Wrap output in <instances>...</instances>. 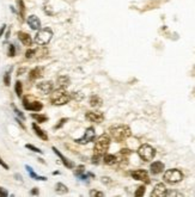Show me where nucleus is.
<instances>
[{
    "label": "nucleus",
    "mask_w": 195,
    "mask_h": 197,
    "mask_svg": "<svg viewBox=\"0 0 195 197\" xmlns=\"http://www.w3.org/2000/svg\"><path fill=\"white\" fill-rule=\"evenodd\" d=\"M109 133L111 135V138L117 142H122V141L127 140L132 135L131 128L128 126H125V124H117V126L110 127Z\"/></svg>",
    "instance_id": "1"
},
{
    "label": "nucleus",
    "mask_w": 195,
    "mask_h": 197,
    "mask_svg": "<svg viewBox=\"0 0 195 197\" xmlns=\"http://www.w3.org/2000/svg\"><path fill=\"white\" fill-rule=\"evenodd\" d=\"M110 146V138L107 134H103L97 139L95 148H93V155H97V157H102L107 153L108 148Z\"/></svg>",
    "instance_id": "2"
},
{
    "label": "nucleus",
    "mask_w": 195,
    "mask_h": 197,
    "mask_svg": "<svg viewBox=\"0 0 195 197\" xmlns=\"http://www.w3.org/2000/svg\"><path fill=\"white\" fill-rule=\"evenodd\" d=\"M72 99V94L66 90H55L50 96V103L53 105H65Z\"/></svg>",
    "instance_id": "3"
},
{
    "label": "nucleus",
    "mask_w": 195,
    "mask_h": 197,
    "mask_svg": "<svg viewBox=\"0 0 195 197\" xmlns=\"http://www.w3.org/2000/svg\"><path fill=\"white\" fill-rule=\"evenodd\" d=\"M53 37V31L50 28H44V29H40L38 32L35 36V42L38 45H46L50 42V39Z\"/></svg>",
    "instance_id": "4"
},
{
    "label": "nucleus",
    "mask_w": 195,
    "mask_h": 197,
    "mask_svg": "<svg viewBox=\"0 0 195 197\" xmlns=\"http://www.w3.org/2000/svg\"><path fill=\"white\" fill-rule=\"evenodd\" d=\"M163 178L169 184H177V183H180L183 179V173L177 168H171V170H168L164 173Z\"/></svg>",
    "instance_id": "5"
},
{
    "label": "nucleus",
    "mask_w": 195,
    "mask_h": 197,
    "mask_svg": "<svg viewBox=\"0 0 195 197\" xmlns=\"http://www.w3.org/2000/svg\"><path fill=\"white\" fill-rule=\"evenodd\" d=\"M138 154L144 161H151L154 158V155H156V149H154L152 146L145 144V145H141L139 147Z\"/></svg>",
    "instance_id": "6"
},
{
    "label": "nucleus",
    "mask_w": 195,
    "mask_h": 197,
    "mask_svg": "<svg viewBox=\"0 0 195 197\" xmlns=\"http://www.w3.org/2000/svg\"><path fill=\"white\" fill-rule=\"evenodd\" d=\"M96 138V132H95V128L93 127H89L85 130L84 135L82 138H79V139H76L74 142L78 145H86V144H89V142H92L93 140H95Z\"/></svg>",
    "instance_id": "7"
},
{
    "label": "nucleus",
    "mask_w": 195,
    "mask_h": 197,
    "mask_svg": "<svg viewBox=\"0 0 195 197\" xmlns=\"http://www.w3.org/2000/svg\"><path fill=\"white\" fill-rule=\"evenodd\" d=\"M131 176L135 180L145 182L146 184H149L150 183V177H149V173H147L146 170H135V171H132Z\"/></svg>",
    "instance_id": "8"
},
{
    "label": "nucleus",
    "mask_w": 195,
    "mask_h": 197,
    "mask_svg": "<svg viewBox=\"0 0 195 197\" xmlns=\"http://www.w3.org/2000/svg\"><path fill=\"white\" fill-rule=\"evenodd\" d=\"M36 87H37V90L43 94H49L54 91V84H53L52 81H42V83H38Z\"/></svg>",
    "instance_id": "9"
},
{
    "label": "nucleus",
    "mask_w": 195,
    "mask_h": 197,
    "mask_svg": "<svg viewBox=\"0 0 195 197\" xmlns=\"http://www.w3.org/2000/svg\"><path fill=\"white\" fill-rule=\"evenodd\" d=\"M85 118L90 122H95V123H101L104 120V115L99 111H87L85 114Z\"/></svg>",
    "instance_id": "10"
},
{
    "label": "nucleus",
    "mask_w": 195,
    "mask_h": 197,
    "mask_svg": "<svg viewBox=\"0 0 195 197\" xmlns=\"http://www.w3.org/2000/svg\"><path fill=\"white\" fill-rule=\"evenodd\" d=\"M23 106L26 109V110H30V111H41L42 109H43V105L42 103H40V102L35 100V102H31V103H29L28 100H26V98H24L23 100Z\"/></svg>",
    "instance_id": "11"
},
{
    "label": "nucleus",
    "mask_w": 195,
    "mask_h": 197,
    "mask_svg": "<svg viewBox=\"0 0 195 197\" xmlns=\"http://www.w3.org/2000/svg\"><path fill=\"white\" fill-rule=\"evenodd\" d=\"M166 194H168L166 186L163 184V183H159V184H157L154 186L153 191L151 192V196L152 197H165Z\"/></svg>",
    "instance_id": "12"
},
{
    "label": "nucleus",
    "mask_w": 195,
    "mask_h": 197,
    "mask_svg": "<svg viewBox=\"0 0 195 197\" xmlns=\"http://www.w3.org/2000/svg\"><path fill=\"white\" fill-rule=\"evenodd\" d=\"M71 84V79L67 75H60L56 80V90H66Z\"/></svg>",
    "instance_id": "13"
},
{
    "label": "nucleus",
    "mask_w": 195,
    "mask_h": 197,
    "mask_svg": "<svg viewBox=\"0 0 195 197\" xmlns=\"http://www.w3.org/2000/svg\"><path fill=\"white\" fill-rule=\"evenodd\" d=\"M26 22H28V25L32 30H40L41 29V20H40L38 17L35 16V15L29 16L28 19H26Z\"/></svg>",
    "instance_id": "14"
},
{
    "label": "nucleus",
    "mask_w": 195,
    "mask_h": 197,
    "mask_svg": "<svg viewBox=\"0 0 195 197\" xmlns=\"http://www.w3.org/2000/svg\"><path fill=\"white\" fill-rule=\"evenodd\" d=\"M17 35H18L19 41H21V42H22L24 45H26V47L32 45V38H31V36L29 35V33H26V32H24V31H19Z\"/></svg>",
    "instance_id": "15"
},
{
    "label": "nucleus",
    "mask_w": 195,
    "mask_h": 197,
    "mask_svg": "<svg viewBox=\"0 0 195 197\" xmlns=\"http://www.w3.org/2000/svg\"><path fill=\"white\" fill-rule=\"evenodd\" d=\"M53 149V152H54L56 155H58V157L60 158V159H61V161H62V164L67 167V168H73V166H74V164H73V162L71 161V160H68V159H67L66 157H65V155H62L61 153H60V151H59V149L58 148H55V147H53L52 148Z\"/></svg>",
    "instance_id": "16"
},
{
    "label": "nucleus",
    "mask_w": 195,
    "mask_h": 197,
    "mask_svg": "<svg viewBox=\"0 0 195 197\" xmlns=\"http://www.w3.org/2000/svg\"><path fill=\"white\" fill-rule=\"evenodd\" d=\"M150 170H151V173L152 174H159V173L163 172L164 164H163L162 161H154V162H152V164H151Z\"/></svg>",
    "instance_id": "17"
},
{
    "label": "nucleus",
    "mask_w": 195,
    "mask_h": 197,
    "mask_svg": "<svg viewBox=\"0 0 195 197\" xmlns=\"http://www.w3.org/2000/svg\"><path fill=\"white\" fill-rule=\"evenodd\" d=\"M32 129H34V132H35V134H36L41 140L48 141V135H47V133H46L44 130H42V129L40 128L36 123H32Z\"/></svg>",
    "instance_id": "18"
},
{
    "label": "nucleus",
    "mask_w": 195,
    "mask_h": 197,
    "mask_svg": "<svg viewBox=\"0 0 195 197\" xmlns=\"http://www.w3.org/2000/svg\"><path fill=\"white\" fill-rule=\"evenodd\" d=\"M42 75H43V68L42 67H35L34 69L30 71L29 78H30V80H36L38 78H41Z\"/></svg>",
    "instance_id": "19"
},
{
    "label": "nucleus",
    "mask_w": 195,
    "mask_h": 197,
    "mask_svg": "<svg viewBox=\"0 0 195 197\" xmlns=\"http://www.w3.org/2000/svg\"><path fill=\"white\" fill-rule=\"evenodd\" d=\"M103 161L105 165H114L117 162V158H116V155H114V154H104Z\"/></svg>",
    "instance_id": "20"
},
{
    "label": "nucleus",
    "mask_w": 195,
    "mask_h": 197,
    "mask_svg": "<svg viewBox=\"0 0 195 197\" xmlns=\"http://www.w3.org/2000/svg\"><path fill=\"white\" fill-rule=\"evenodd\" d=\"M90 105L92 106V108H98V106H101L102 105V99H101V97H98V96H96V94H93V96H91L90 97Z\"/></svg>",
    "instance_id": "21"
},
{
    "label": "nucleus",
    "mask_w": 195,
    "mask_h": 197,
    "mask_svg": "<svg viewBox=\"0 0 195 197\" xmlns=\"http://www.w3.org/2000/svg\"><path fill=\"white\" fill-rule=\"evenodd\" d=\"M25 168H26V171L29 172V174H30V177L32 178V179H36V180H47V178L46 177H42V176H38V174H36L35 172H34V170L29 166V165H26L25 166Z\"/></svg>",
    "instance_id": "22"
},
{
    "label": "nucleus",
    "mask_w": 195,
    "mask_h": 197,
    "mask_svg": "<svg viewBox=\"0 0 195 197\" xmlns=\"http://www.w3.org/2000/svg\"><path fill=\"white\" fill-rule=\"evenodd\" d=\"M17 4H18V10H19V16L22 17V19H24L25 16V5L23 0H16Z\"/></svg>",
    "instance_id": "23"
},
{
    "label": "nucleus",
    "mask_w": 195,
    "mask_h": 197,
    "mask_svg": "<svg viewBox=\"0 0 195 197\" xmlns=\"http://www.w3.org/2000/svg\"><path fill=\"white\" fill-rule=\"evenodd\" d=\"M31 117L34 120H36L40 123H44V122L48 121V117L44 116V115H40V114H31Z\"/></svg>",
    "instance_id": "24"
},
{
    "label": "nucleus",
    "mask_w": 195,
    "mask_h": 197,
    "mask_svg": "<svg viewBox=\"0 0 195 197\" xmlns=\"http://www.w3.org/2000/svg\"><path fill=\"white\" fill-rule=\"evenodd\" d=\"M55 190H56V192H60V194H66V192H68V189H67V186L64 185L62 183H58L56 186H55Z\"/></svg>",
    "instance_id": "25"
},
{
    "label": "nucleus",
    "mask_w": 195,
    "mask_h": 197,
    "mask_svg": "<svg viewBox=\"0 0 195 197\" xmlns=\"http://www.w3.org/2000/svg\"><path fill=\"white\" fill-rule=\"evenodd\" d=\"M15 91H16V93H17L18 97H22V94H23V85H22L21 81H17V83H16Z\"/></svg>",
    "instance_id": "26"
},
{
    "label": "nucleus",
    "mask_w": 195,
    "mask_h": 197,
    "mask_svg": "<svg viewBox=\"0 0 195 197\" xmlns=\"http://www.w3.org/2000/svg\"><path fill=\"white\" fill-rule=\"evenodd\" d=\"M144 194H145V186L144 185H141V186H139L138 189H137V191H135V195L137 197H141V196H144Z\"/></svg>",
    "instance_id": "27"
},
{
    "label": "nucleus",
    "mask_w": 195,
    "mask_h": 197,
    "mask_svg": "<svg viewBox=\"0 0 195 197\" xmlns=\"http://www.w3.org/2000/svg\"><path fill=\"white\" fill-rule=\"evenodd\" d=\"M4 84L6 86H9L11 84V77H10V72L7 73H5V75H4Z\"/></svg>",
    "instance_id": "28"
},
{
    "label": "nucleus",
    "mask_w": 195,
    "mask_h": 197,
    "mask_svg": "<svg viewBox=\"0 0 195 197\" xmlns=\"http://www.w3.org/2000/svg\"><path fill=\"white\" fill-rule=\"evenodd\" d=\"M12 108H13V110H15V114L17 115V116H18L19 118H21V120H23V121H24V120H25V116H24V114L19 111L18 109H17V108L15 106V105H12Z\"/></svg>",
    "instance_id": "29"
},
{
    "label": "nucleus",
    "mask_w": 195,
    "mask_h": 197,
    "mask_svg": "<svg viewBox=\"0 0 195 197\" xmlns=\"http://www.w3.org/2000/svg\"><path fill=\"white\" fill-rule=\"evenodd\" d=\"M28 149H30V151H32V152H36V153H41L42 154V151L40 148H37V147H35V146H32V145H30V144H28L25 146Z\"/></svg>",
    "instance_id": "30"
},
{
    "label": "nucleus",
    "mask_w": 195,
    "mask_h": 197,
    "mask_svg": "<svg viewBox=\"0 0 195 197\" xmlns=\"http://www.w3.org/2000/svg\"><path fill=\"white\" fill-rule=\"evenodd\" d=\"M16 55V47L13 44H10L9 45V56H15Z\"/></svg>",
    "instance_id": "31"
},
{
    "label": "nucleus",
    "mask_w": 195,
    "mask_h": 197,
    "mask_svg": "<svg viewBox=\"0 0 195 197\" xmlns=\"http://www.w3.org/2000/svg\"><path fill=\"white\" fill-rule=\"evenodd\" d=\"M35 54H36V50L35 49H29L28 51L25 53V57L26 59H31V57L35 56Z\"/></svg>",
    "instance_id": "32"
},
{
    "label": "nucleus",
    "mask_w": 195,
    "mask_h": 197,
    "mask_svg": "<svg viewBox=\"0 0 195 197\" xmlns=\"http://www.w3.org/2000/svg\"><path fill=\"white\" fill-rule=\"evenodd\" d=\"M89 195H90V196H98V197L104 196V194H103L102 191H97V190H91Z\"/></svg>",
    "instance_id": "33"
},
{
    "label": "nucleus",
    "mask_w": 195,
    "mask_h": 197,
    "mask_svg": "<svg viewBox=\"0 0 195 197\" xmlns=\"http://www.w3.org/2000/svg\"><path fill=\"white\" fill-rule=\"evenodd\" d=\"M84 170H85V167L83 166V165H80V166H78V168H77V171H76V176H82L83 173H84Z\"/></svg>",
    "instance_id": "34"
},
{
    "label": "nucleus",
    "mask_w": 195,
    "mask_h": 197,
    "mask_svg": "<svg viewBox=\"0 0 195 197\" xmlns=\"http://www.w3.org/2000/svg\"><path fill=\"white\" fill-rule=\"evenodd\" d=\"M0 196H1V197L9 196V192L6 191V189H4V188H1V186H0Z\"/></svg>",
    "instance_id": "35"
},
{
    "label": "nucleus",
    "mask_w": 195,
    "mask_h": 197,
    "mask_svg": "<svg viewBox=\"0 0 195 197\" xmlns=\"http://www.w3.org/2000/svg\"><path fill=\"white\" fill-rule=\"evenodd\" d=\"M59 122H60V123L55 126V129H59V128H61V126H62V124H65L66 122H67V118H62V120H60Z\"/></svg>",
    "instance_id": "36"
},
{
    "label": "nucleus",
    "mask_w": 195,
    "mask_h": 197,
    "mask_svg": "<svg viewBox=\"0 0 195 197\" xmlns=\"http://www.w3.org/2000/svg\"><path fill=\"white\" fill-rule=\"evenodd\" d=\"M0 165H1V166H3L5 170H9V165L6 164V162H5V161H4L1 158H0Z\"/></svg>",
    "instance_id": "37"
},
{
    "label": "nucleus",
    "mask_w": 195,
    "mask_h": 197,
    "mask_svg": "<svg viewBox=\"0 0 195 197\" xmlns=\"http://www.w3.org/2000/svg\"><path fill=\"white\" fill-rule=\"evenodd\" d=\"M102 182L105 183V184H109L111 180H110V178H108V177H103V178H102Z\"/></svg>",
    "instance_id": "38"
},
{
    "label": "nucleus",
    "mask_w": 195,
    "mask_h": 197,
    "mask_svg": "<svg viewBox=\"0 0 195 197\" xmlns=\"http://www.w3.org/2000/svg\"><path fill=\"white\" fill-rule=\"evenodd\" d=\"M5 29H6V25H3V26H1V28H0V37H1V36H3V33H4Z\"/></svg>",
    "instance_id": "39"
},
{
    "label": "nucleus",
    "mask_w": 195,
    "mask_h": 197,
    "mask_svg": "<svg viewBox=\"0 0 195 197\" xmlns=\"http://www.w3.org/2000/svg\"><path fill=\"white\" fill-rule=\"evenodd\" d=\"M30 194H31V195H38V190H37V188H35V189H32Z\"/></svg>",
    "instance_id": "40"
},
{
    "label": "nucleus",
    "mask_w": 195,
    "mask_h": 197,
    "mask_svg": "<svg viewBox=\"0 0 195 197\" xmlns=\"http://www.w3.org/2000/svg\"><path fill=\"white\" fill-rule=\"evenodd\" d=\"M24 71H25V68H22V69H19V71H18V75H21V74H22V73H23Z\"/></svg>",
    "instance_id": "41"
}]
</instances>
